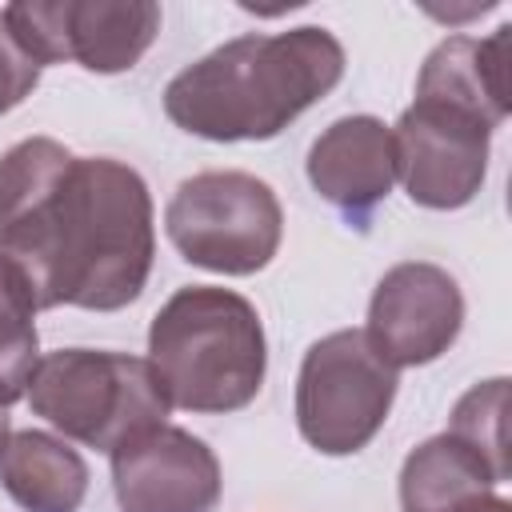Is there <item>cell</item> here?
Instances as JSON below:
<instances>
[{"mask_svg":"<svg viewBox=\"0 0 512 512\" xmlns=\"http://www.w3.org/2000/svg\"><path fill=\"white\" fill-rule=\"evenodd\" d=\"M0 256L20 268L36 308H128L156 260L144 176L52 136L12 144L0 156Z\"/></svg>","mask_w":512,"mask_h":512,"instance_id":"cell-1","label":"cell"},{"mask_svg":"<svg viewBox=\"0 0 512 512\" xmlns=\"http://www.w3.org/2000/svg\"><path fill=\"white\" fill-rule=\"evenodd\" d=\"M340 80L344 48L328 28L244 32L180 68L164 88V112L180 132L212 144L272 140Z\"/></svg>","mask_w":512,"mask_h":512,"instance_id":"cell-2","label":"cell"},{"mask_svg":"<svg viewBox=\"0 0 512 512\" xmlns=\"http://www.w3.org/2000/svg\"><path fill=\"white\" fill-rule=\"evenodd\" d=\"M148 364L172 408L200 416L240 412L260 396L268 372L260 312L232 288H176L152 316Z\"/></svg>","mask_w":512,"mask_h":512,"instance_id":"cell-3","label":"cell"},{"mask_svg":"<svg viewBox=\"0 0 512 512\" xmlns=\"http://www.w3.org/2000/svg\"><path fill=\"white\" fill-rule=\"evenodd\" d=\"M24 396L64 440L96 452H116L172 412L156 368L112 348H56L40 356Z\"/></svg>","mask_w":512,"mask_h":512,"instance_id":"cell-4","label":"cell"},{"mask_svg":"<svg viewBox=\"0 0 512 512\" xmlns=\"http://www.w3.org/2000/svg\"><path fill=\"white\" fill-rule=\"evenodd\" d=\"M164 232L172 248L204 272L256 276L280 248L284 208L272 184L252 172H196L172 192Z\"/></svg>","mask_w":512,"mask_h":512,"instance_id":"cell-5","label":"cell"},{"mask_svg":"<svg viewBox=\"0 0 512 512\" xmlns=\"http://www.w3.org/2000/svg\"><path fill=\"white\" fill-rule=\"evenodd\" d=\"M396 368L364 328L320 336L296 376V428L320 456H356L384 428L396 400Z\"/></svg>","mask_w":512,"mask_h":512,"instance_id":"cell-6","label":"cell"},{"mask_svg":"<svg viewBox=\"0 0 512 512\" xmlns=\"http://www.w3.org/2000/svg\"><path fill=\"white\" fill-rule=\"evenodd\" d=\"M0 12L40 68L76 60L84 72L116 76L136 68L160 36V4L152 0H24Z\"/></svg>","mask_w":512,"mask_h":512,"instance_id":"cell-7","label":"cell"},{"mask_svg":"<svg viewBox=\"0 0 512 512\" xmlns=\"http://www.w3.org/2000/svg\"><path fill=\"white\" fill-rule=\"evenodd\" d=\"M392 148L408 200L452 212L472 204L488 176L492 128L464 108L416 96L392 128Z\"/></svg>","mask_w":512,"mask_h":512,"instance_id":"cell-8","label":"cell"},{"mask_svg":"<svg viewBox=\"0 0 512 512\" xmlns=\"http://www.w3.org/2000/svg\"><path fill=\"white\" fill-rule=\"evenodd\" d=\"M464 328V292L456 276L428 260L388 268L368 300V344L400 372L440 360Z\"/></svg>","mask_w":512,"mask_h":512,"instance_id":"cell-9","label":"cell"},{"mask_svg":"<svg viewBox=\"0 0 512 512\" xmlns=\"http://www.w3.org/2000/svg\"><path fill=\"white\" fill-rule=\"evenodd\" d=\"M108 456L120 512H216L220 504L216 452L176 424H156Z\"/></svg>","mask_w":512,"mask_h":512,"instance_id":"cell-10","label":"cell"},{"mask_svg":"<svg viewBox=\"0 0 512 512\" xmlns=\"http://www.w3.org/2000/svg\"><path fill=\"white\" fill-rule=\"evenodd\" d=\"M308 184L352 220H364L396 184L392 128L380 116H340L308 148Z\"/></svg>","mask_w":512,"mask_h":512,"instance_id":"cell-11","label":"cell"},{"mask_svg":"<svg viewBox=\"0 0 512 512\" xmlns=\"http://www.w3.org/2000/svg\"><path fill=\"white\" fill-rule=\"evenodd\" d=\"M508 24H500L492 36L476 40V36H448L440 40L420 76H416V96L464 108L472 116H480L492 132L508 120Z\"/></svg>","mask_w":512,"mask_h":512,"instance_id":"cell-12","label":"cell"},{"mask_svg":"<svg viewBox=\"0 0 512 512\" xmlns=\"http://www.w3.org/2000/svg\"><path fill=\"white\" fill-rule=\"evenodd\" d=\"M508 480V464L476 448L456 432H440L416 444L400 468L404 512H460L476 496L496 492Z\"/></svg>","mask_w":512,"mask_h":512,"instance_id":"cell-13","label":"cell"},{"mask_svg":"<svg viewBox=\"0 0 512 512\" xmlns=\"http://www.w3.org/2000/svg\"><path fill=\"white\" fill-rule=\"evenodd\" d=\"M0 484L24 512H76L88 496V464L68 440L24 428L0 452Z\"/></svg>","mask_w":512,"mask_h":512,"instance_id":"cell-14","label":"cell"},{"mask_svg":"<svg viewBox=\"0 0 512 512\" xmlns=\"http://www.w3.org/2000/svg\"><path fill=\"white\" fill-rule=\"evenodd\" d=\"M40 360L36 336V296L20 268L0 256V408L28 392L32 368Z\"/></svg>","mask_w":512,"mask_h":512,"instance_id":"cell-15","label":"cell"},{"mask_svg":"<svg viewBox=\"0 0 512 512\" xmlns=\"http://www.w3.org/2000/svg\"><path fill=\"white\" fill-rule=\"evenodd\" d=\"M504 404H508V380L504 376H492L484 384H472L456 400L448 432L472 440L476 448H484L488 456H496V460L508 464V452H504Z\"/></svg>","mask_w":512,"mask_h":512,"instance_id":"cell-16","label":"cell"},{"mask_svg":"<svg viewBox=\"0 0 512 512\" xmlns=\"http://www.w3.org/2000/svg\"><path fill=\"white\" fill-rule=\"evenodd\" d=\"M40 84V64L16 44V36L4 24L0 12V116H8L16 104H24V96H32V88Z\"/></svg>","mask_w":512,"mask_h":512,"instance_id":"cell-17","label":"cell"},{"mask_svg":"<svg viewBox=\"0 0 512 512\" xmlns=\"http://www.w3.org/2000/svg\"><path fill=\"white\" fill-rule=\"evenodd\" d=\"M460 512H512V508H508V500H504V496L488 492V496H476L472 504H464Z\"/></svg>","mask_w":512,"mask_h":512,"instance_id":"cell-18","label":"cell"},{"mask_svg":"<svg viewBox=\"0 0 512 512\" xmlns=\"http://www.w3.org/2000/svg\"><path fill=\"white\" fill-rule=\"evenodd\" d=\"M8 436H12V424H8V408H0V452H4Z\"/></svg>","mask_w":512,"mask_h":512,"instance_id":"cell-19","label":"cell"}]
</instances>
